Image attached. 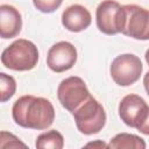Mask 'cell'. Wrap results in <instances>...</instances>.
Returning <instances> with one entry per match:
<instances>
[{
  "label": "cell",
  "instance_id": "1",
  "mask_svg": "<svg viewBox=\"0 0 149 149\" xmlns=\"http://www.w3.org/2000/svg\"><path fill=\"white\" fill-rule=\"evenodd\" d=\"M12 115L15 123L23 128L43 130L52 125L55 108L45 98L23 95L14 102Z\"/></svg>",
  "mask_w": 149,
  "mask_h": 149
},
{
  "label": "cell",
  "instance_id": "2",
  "mask_svg": "<svg viewBox=\"0 0 149 149\" xmlns=\"http://www.w3.org/2000/svg\"><path fill=\"white\" fill-rule=\"evenodd\" d=\"M38 62L37 47L24 38L14 41L1 54V63L14 71H28L34 69Z\"/></svg>",
  "mask_w": 149,
  "mask_h": 149
},
{
  "label": "cell",
  "instance_id": "3",
  "mask_svg": "<svg viewBox=\"0 0 149 149\" xmlns=\"http://www.w3.org/2000/svg\"><path fill=\"white\" fill-rule=\"evenodd\" d=\"M72 114L78 130L85 135L99 133L106 123L105 109L92 95Z\"/></svg>",
  "mask_w": 149,
  "mask_h": 149
},
{
  "label": "cell",
  "instance_id": "4",
  "mask_svg": "<svg viewBox=\"0 0 149 149\" xmlns=\"http://www.w3.org/2000/svg\"><path fill=\"white\" fill-rule=\"evenodd\" d=\"M57 97L61 105L73 113L91 97V94L85 81L80 77L71 76L61 81L57 88Z\"/></svg>",
  "mask_w": 149,
  "mask_h": 149
},
{
  "label": "cell",
  "instance_id": "5",
  "mask_svg": "<svg viewBox=\"0 0 149 149\" xmlns=\"http://www.w3.org/2000/svg\"><path fill=\"white\" fill-rule=\"evenodd\" d=\"M121 33L135 40H149V10L137 5H125Z\"/></svg>",
  "mask_w": 149,
  "mask_h": 149
},
{
  "label": "cell",
  "instance_id": "6",
  "mask_svg": "<svg viewBox=\"0 0 149 149\" xmlns=\"http://www.w3.org/2000/svg\"><path fill=\"white\" fill-rule=\"evenodd\" d=\"M142 69V63L137 56L133 54H123L113 59L109 71L115 84L120 86H129L140 79Z\"/></svg>",
  "mask_w": 149,
  "mask_h": 149
},
{
  "label": "cell",
  "instance_id": "7",
  "mask_svg": "<svg viewBox=\"0 0 149 149\" xmlns=\"http://www.w3.org/2000/svg\"><path fill=\"white\" fill-rule=\"evenodd\" d=\"M98 29L106 35L121 33L123 26V7L114 0H104L95 12Z\"/></svg>",
  "mask_w": 149,
  "mask_h": 149
},
{
  "label": "cell",
  "instance_id": "8",
  "mask_svg": "<svg viewBox=\"0 0 149 149\" xmlns=\"http://www.w3.org/2000/svg\"><path fill=\"white\" fill-rule=\"evenodd\" d=\"M77 62V50L70 42L61 41L55 43L48 51L47 64L54 72L70 70Z\"/></svg>",
  "mask_w": 149,
  "mask_h": 149
},
{
  "label": "cell",
  "instance_id": "9",
  "mask_svg": "<svg viewBox=\"0 0 149 149\" xmlns=\"http://www.w3.org/2000/svg\"><path fill=\"white\" fill-rule=\"evenodd\" d=\"M147 107L143 98L137 94H128L119 104V115L127 126L135 128Z\"/></svg>",
  "mask_w": 149,
  "mask_h": 149
},
{
  "label": "cell",
  "instance_id": "10",
  "mask_svg": "<svg viewBox=\"0 0 149 149\" xmlns=\"http://www.w3.org/2000/svg\"><path fill=\"white\" fill-rule=\"evenodd\" d=\"M92 21L91 13L81 5L69 6L62 14L63 26L72 33H79L90 27Z\"/></svg>",
  "mask_w": 149,
  "mask_h": 149
},
{
  "label": "cell",
  "instance_id": "11",
  "mask_svg": "<svg viewBox=\"0 0 149 149\" xmlns=\"http://www.w3.org/2000/svg\"><path fill=\"white\" fill-rule=\"evenodd\" d=\"M22 27L20 12L10 5L0 6V35L2 38H12L19 35Z\"/></svg>",
  "mask_w": 149,
  "mask_h": 149
},
{
  "label": "cell",
  "instance_id": "12",
  "mask_svg": "<svg viewBox=\"0 0 149 149\" xmlns=\"http://www.w3.org/2000/svg\"><path fill=\"white\" fill-rule=\"evenodd\" d=\"M108 148H126V149H144L146 148V142L143 139H141L137 135L134 134H128V133H121L115 135L111 142L108 143Z\"/></svg>",
  "mask_w": 149,
  "mask_h": 149
},
{
  "label": "cell",
  "instance_id": "13",
  "mask_svg": "<svg viewBox=\"0 0 149 149\" xmlns=\"http://www.w3.org/2000/svg\"><path fill=\"white\" fill-rule=\"evenodd\" d=\"M35 146L38 149H62L64 147V137L59 132L52 129L38 135Z\"/></svg>",
  "mask_w": 149,
  "mask_h": 149
},
{
  "label": "cell",
  "instance_id": "14",
  "mask_svg": "<svg viewBox=\"0 0 149 149\" xmlns=\"http://www.w3.org/2000/svg\"><path fill=\"white\" fill-rule=\"evenodd\" d=\"M16 90V81L12 76L6 74L5 72L0 73V94H1V102H6L9 100Z\"/></svg>",
  "mask_w": 149,
  "mask_h": 149
},
{
  "label": "cell",
  "instance_id": "15",
  "mask_svg": "<svg viewBox=\"0 0 149 149\" xmlns=\"http://www.w3.org/2000/svg\"><path fill=\"white\" fill-rule=\"evenodd\" d=\"M34 6L42 13H52L62 5L63 0H33Z\"/></svg>",
  "mask_w": 149,
  "mask_h": 149
},
{
  "label": "cell",
  "instance_id": "16",
  "mask_svg": "<svg viewBox=\"0 0 149 149\" xmlns=\"http://www.w3.org/2000/svg\"><path fill=\"white\" fill-rule=\"evenodd\" d=\"M0 147L1 148H16V147H23L26 148V144L22 143L16 136H14L10 133L1 132L0 135Z\"/></svg>",
  "mask_w": 149,
  "mask_h": 149
},
{
  "label": "cell",
  "instance_id": "17",
  "mask_svg": "<svg viewBox=\"0 0 149 149\" xmlns=\"http://www.w3.org/2000/svg\"><path fill=\"white\" fill-rule=\"evenodd\" d=\"M140 133L144 134V135H149V106L147 107L146 112L143 113V115L141 116L140 121L136 123L135 127Z\"/></svg>",
  "mask_w": 149,
  "mask_h": 149
},
{
  "label": "cell",
  "instance_id": "18",
  "mask_svg": "<svg viewBox=\"0 0 149 149\" xmlns=\"http://www.w3.org/2000/svg\"><path fill=\"white\" fill-rule=\"evenodd\" d=\"M143 85H144V88H146V91H147V93L149 95V71L143 77Z\"/></svg>",
  "mask_w": 149,
  "mask_h": 149
},
{
  "label": "cell",
  "instance_id": "19",
  "mask_svg": "<svg viewBox=\"0 0 149 149\" xmlns=\"http://www.w3.org/2000/svg\"><path fill=\"white\" fill-rule=\"evenodd\" d=\"M86 147H104V148H108V144H105L104 142H91V143H87Z\"/></svg>",
  "mask_w": 149,
  "mask_h": 149
},
{
  "label": "cell",
  "instance_id": "20",
  "mask_svg": "<svg viewBox=\"0 0 149 149\" xmlns=\"http://www.w3.org/2000/svg\"><path fill=\"white\" fill-rule=\"evenodd\" d=\"M144 57H146V61H147V63H148V65H149V49L146 51V55H144Z\"/></svg>",
  "mask_w": 149,
  "mask_h": 149
}]
</instances>
